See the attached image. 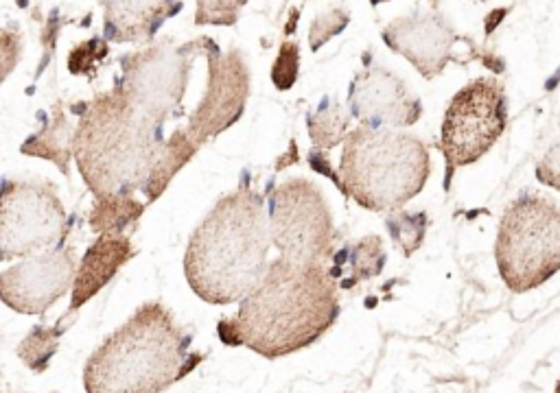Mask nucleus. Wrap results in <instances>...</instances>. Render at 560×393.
<instances>
[{
	"label": "nucleus",
	"mask_w": 560,
	"mask_h": 393,
	"mask_svg": "<svg viewBox=\"0 0 560 393\" xmlns=\"http://www.w3.org/2000/svg\"><path fill=\"white\" fill-rule=\"evenodd\" d=\"M337 313V287L329 269L276 258L243 297L239 315L221 321L219 337L276 359L318 341L335 324Z\"/></svg>",
	"instance_id": "obj_1"
},
{
	"label": "nucleus",
	"mask_w": 560,
	"mask_h": 393,
	"mask_svg": "<svg viewBox=\"0 0 560 393\" xmlns=\"http://www.w3.org/2000/svg\"><path fill=\"white\" fill-rule=\"evenodd\" d=\"M270 245L263 197L241 186L221 197L193 232L186 280L208 304L241 302L263 278Z\"/></svg>",
	"instance_id": "obj_2"
},
{
	"label": "nucleus",
	"mask_w": 560,
	"mask_h": 393,
	"mask_svg": "<svg viewBox=\"0 0 560 393\" xmlns=\"http://www.w3.org/2000/svg\"><path fill=\"white\" fill-rule=\"evenodd\" d=\"M189 337L158 302L138 308L125 326L90 356L88 393H160L191 372L202 356L186 354Z\"/></svg>",
	"instance_id": "obj_3"
},
{
	"label": "nucleus",
	"mask_w": 560,
	"mask_h": 393,
	"mask_svg": "<svg viewBox=\"0 0 560 393\" xmlns=\"http://www.w3.org/2000/svg\"><path fill=\"white\" fill-rule=\"evenodd\" d=\"M160 149V127L151 125L121 92L90 105L73 138L77 166L99 197L143 188Z\"/></svg>",
	"instance_id": "obj_4"
},
{
	"label": "nucleus",
	"mask_w": 560,
	"mask_h": 393,
	"mask_svg": "<svg viewBox=\"0 0 560 393\" xmlns=\"http://www.w3.org/2000/svg\"><path fill=\"white\" fill-rule=\"evenodd\" d=\"M429 153L418 138L394 129L357 127L344 138L340 188L361 208L392 212L425 188Z\"/></svg>",
	"instance_id": "obj_5"
},
{
	"label": "nucleus",
	"mask_w": 560,
	"mask_h": 393,
	"mask_svg": "<svg viewBox=\"0 0 560 393\" xmlns=\"http://www.w3.org/2000/svg\"><path fill=\"white\" fill-rule=\"evenodd\" d=\"M495 258L508 289L541 287L560 267V212L552 199L523 195L499 223Z\"/></svg>",
	"instance_id": "obj_6"
},
{
	"label": "nucleus",
	"mask_w": 560,
	"mask_h": 393,
	"mask_svg": "<svg viewBox=\"0 0 560 393\" xmlns=\"http://www.w3.org/2000/svg\"><path fill=\"white\" fill-rule=\"evenodd\" d=\"M267 228L278 258L302 265H326L333 256L335 228L329 204L320 188L305 177H294L274 190Z\"/></svg>",
	"instance_id": "obj_7"
},
{
	"label": "nucleus",
	"mask_w": 560,
	"mask_h": 393,
	"mask_svg": "<svg viewBox=\"0 0 560 393\" xmlns=\"http://www.w3.org/2000/svg\"><path fill=\"white\" fill-rule=\"evenodd\" d=\"M508 123L506 92L495 79H477L464 86L442 123L440 149L449 169L480 160L490 151Z\"/></svg>",
	"instance_id": "obj_8"
},
{
	"label": "nucleus",
	"mask_w": 560,
	"mask_h": 393,
	"mask_svg": "<svg viewBox=\"0 0 560 393\" xmlns=\"http://www.w3.org/2000/svg\"><path fill=\"white\" fill-rule=\"evenodd\" d=\"M66 212L49 184L11 182L0 190V260L29 256L64 234Z\"/></svg>",
	"instance_id": "obj_9"
},
{
	"label": "nucleus",
	"mask_w": 560,
	"mask_h": 393,
	"mask_svg": "<svg viewBox=\"0 0 560 393\" xmlns=\"http://www.w3.org/2000/svg\"><path fill=\"white\" fill-rule=\"evenodd\" d=\"M186 83V59L167 46L132 55L125 64L123 90L125 101L160 127L162 121L180 105Z\"/></svg>",
	"instance_id": "obj_10"
},
{
	"label": "nucleus",
	"mask_w": 560,
	"mask_h": 393,
	"mask_svg": "<svg viewBox=\"0 0 560 393\" xmlns=\"http://www.w3.org/2000/svg\"><path fill=\"white\" fill-rule=\"evenodd\" d=\"M75 271V258L66 249L29 258L0 273V300L18 313L40 315L70 289Z\"/></svg>",
	"instance_id": "obj_11"
},
{
	"label": "nucleus",
	"mask_w": 560,
	"mask_h": 393,
	"mask_svg": "<svg viewBox=\"0 0 560 393\" xmlns=\"http://www.w3.org/2000/svg\"><path fill=\"white\" fill-rule=\"evenodd\" d=\"M208 68L206 97L191 116L186 131L197 147L237 123L248 101V68L243 66L239 53L208 57Z\"/></svg>",
	"instance_id": "obj_12"
},
{
	"label": "nucleus",
	"mask_w": 560,
	"mask_h": 393,
	"mask_svg": "<svg viewBox=\"0 0 560 393\" xmlns=\"http://www.w3.org/2000/svg\"><path fill=\"white\" fill-rule=\"evenodd\" d=\"M348 105L361 127L370 129L407 127L423 114V105L410 97L405 83L383 68H372L355 77L350 83Z\"/></svg>",
	"instance_id": "obj_13"
},
{
	"label": "nucleus",
	"mask_w": 560,
	"mask_h": 393,
	"mask_svg": "<svg viewBox=\"0 0 560 393\" xmlns=\"http://www.w3.org/2000/svg\"><path fill=\"white\" fill-rule=\"evenodd\" d=\"M385 44L423 73L427 79L442 73L455 44V31L436 11L399 18L383 31Z\"/></svg>",
	"instance_id": "obj_14"
},
{
	"label": "nucleus",
	"mask_w": 560,
	"mask_h": 393,
	"mask_svg": "<svg viewBox=\"0 0 560 393\" xmlns=\"http://www.w3.org/2000/svg\"><path fill=\"white\" fill-rule=\"evenodd\" d=\"M132 258V243L123 234H101L99 241L88 249L73 280V304L70 311L84 306L108 284L116 271Z\"/></svg>",
	"instance_id": "obj_15"
},
{
	"label": "nucleus",
	"mask_w": 560,
	"mask_h": 393,
	"mask_svg": "<svg viewBox=\"0 0 560 393\" xmlns=\"http://www.w3.org/2000/svg\"><path fill=\"white\" fill-rule=\"evenodd\" d=\"M171 0H108L105 3V35L116 42L147 40L162 20L178 11Z\"/></svg>",
	"instance_id": "obj_16"
},
{
	"label": "nucleus",
	"mask_w": 560,
	"mask_h": 393,
	"mask_svg": "<svg viewBox=\"0 0 560 393\" xmlns=\"http://www.w3.org/2000/svg\"><path fill=\"white\" fill-rule=\"evenodd\" d=\"M331 258L333 269L329 271V276L333 280H342V287L346 289L379 276L385 265V254L379 236L361 238V241L346 245L340 254Z\"/></svg>",
	"instance_id": "obj_17"
},
{
	"label": "nucleus",
	"mask_w": 560,
	"mask_h": 393,
	"mask_svg": "<svg viewBox=\"0 0 560 393\" xmlns=\"http://www.w3.org/2000/svg\"><path fill=\"white\" fill-rule=\"evenodd\" d=\"M197 149L200 147L195 145L186 131H175L169 142H160L154 166H151L147 184L143 186L149 201H154L162 195V190L169 186L171 177L195 156Z\"/></svg>",
	"instance_id": "obj_18"
},
{
	"label": "nucleus",
	"mask_w": 560,
	"mask_h": 393,
	"mask_svg": "<svg viewBox=\"0 0 560 393\" xmlns=\"http://www.w3.org/2000/svg\"><path fill=\"white\" fill-rule=\"evenodd\" d=\"M145 206L130 195L99 197L90 214V228L99 234H121L140 219Z\"/></svg>",
	"instance_id": "obj_19"
},
{
	"label": "nucleus",
	"mask_w": 560,
	"mask_h": 393,
	"mask_svg": "<svg viewBox=\"0 0 560 393\" xmlns=\"http://www.w3.org/2000/svg\"><path fill=\"white\" fill-rule=\"evenodd\" d=\"M70 151H73V131H70L66 118L60 114L55 116L51 127L29 138L25 147H22V153H29V156L53 160L64 173L68 171L66 164L70 160Z\"/></svg>",
	"instance_id": "obj_20"
},
{
	"label": "nucleus",
	"mask_w": 560,
	"mask_h": 393,
	"mask_svg": "<svg viewBox=\"0 0 560 393\" xmlns=\"http://www.w3.org/2000/svg\"><path fill=\"white\" fill-rule=\"evenodd\" d=\"M309 134L320 149H333L350 134V116L340 103H324L309 116Z\"/></svg>",
	"instance_id": "obj_21"
},
{
	"label": "nucleus",
	"mask_w": 560,
	"mask_h": 393,
	"mask_svg": "<svg viewBox=\"0 0 560 393\" xmlns=\"http://www.w3.org/2000/svg\"><path fill=\"white\" fill-rule=\"evenodd\" d=\"M427 217L425 212H399L390 214L385 219V225L394 238V243L401 247L405 256H412L416 249L425 241V230H427Z\"/></svg>",
	"instance_id": "obj_22"
},
{
	"label": "nucleus",
	"mask_w": 560,
	"mask_h": 393,
	"mask_svg": "<svg viewBox=\"0 0 560 393\" xmlns=\"http://www.w3.org/2000/svg\"><path fill=\"white\" fill-rule=\"evenodd\" d=\"M60 337H62L60 328H44V326L33 328L31 335L20 343L18 356L33 369V372H44L46 365L51 361V356L57 350Z\"/></svg>",
	"instance_id": "obj_23"
},
{
	"label": "nucleus",
	"mask_w": 560,
	"mask_h": 393,
	"mask_svg": "<svg viewBox=\"0 0 560 393\" xmlns=\"http://www.w3.org/2000/svg\"><path fill=\"white\" fill-rule=\"evenodd\" d=\"M108 57V42L92 38L84 44H79L68 57V70L73 75H86L92 77L97 73V68L103 64V59Z\"/></svg>",
	"instance_id": "obj_24"
},
{
	"label": "nucleus",
	"mask_w": 560,
	"mask_h": 393,
	"mask_svg": "<svg viewBox=\"0 0 560 393\" xmlns=\"http://www.w3.org/2000/svg\"><path fill=\"white\" fill-rule=\"evenodd\" d=\"M248 0H197V25H235Z\"/></svg>",
	"instance_id": "obj_25"
},
{
	"label": "nucleus",
	"mask_w": 560,
	"mask_h": 393,
	"mask_svg": "<svg viewBox=\"0 0 560 393\" xmlns=\"http://www.w3.org/2000/svg\"><path fill=\"white\" fill-rule=\"evenodd\" d=\"M300 66V49L296 42H285L280 46L276 64L272 68V81L278 90H289L298 79Z\"/></svg>",
	"instance_id": "obj_26"
},
{
	"label": "nucleus",
	"mask_w": 560,
	"mask_h": 393,
	"mask_svg": "<svg viewBox=\"0 0 560 393\" xmlns=\"http://www.w3.org/2000/svg\"><path fill=\"white\" fill-rule=\"evenodd\" d=\"M346 25H348V16L344 14V11H340V9L329 11V14L320 16L318 20L313 22L311 33H309L311 49H313V51H318L322 44L329 42V40L333 38V35L340 33Z\"/></svg>",
	"instance_id": "obj_27"
},
{
	"label": "nucleus",
	"mask_w": 560,
	"mask_h": 393,
	"mask_svg": "<svg viewBox=\"0 0 560 393\" xmlns=\"http://www.w3.org/2000/svg\"><path fill=\"white\" fill-rule=\"evenodd\" d=\"M22 53L20 38L14 31H0V83L16 68Z\"/></svg>",
	"instance_id": "obj_28"
}]
</instances>
